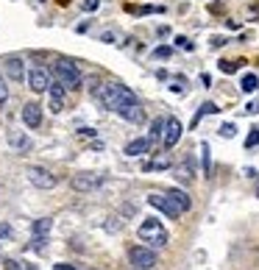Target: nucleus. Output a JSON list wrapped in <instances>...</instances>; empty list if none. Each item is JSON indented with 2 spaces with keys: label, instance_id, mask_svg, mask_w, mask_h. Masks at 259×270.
<instances>
[{
  "label": "nucleus",
  "instance_id": "1",
  "mask_svg": "<svg viewBox=\"0 0 259 270\" xmlns=\"http://www.w3.org/2000/svg\"><path fill=\"white\" fill-rule=\"evenodd\" d=\"M95 95H98V101H101L106 109H109V111H117V114H120L126 106L137 103L134 92L128 89V86H123V84H106V86H101V89L95 92Z\"/></svg>",
  "mask_w": 259,
  "mask_h": 270
},
{
  "label": "nucleus",
  "instance_id": "2",
  "mask_svg": "<svg viewBox=\"0 0 259 270\" xmlns=\"http://www.w3.org/2000/svg\"><path fill=\"white\" fill-rule=\"evenodd\" d=\"M139 239L154 245V248H164V245H167V231H164V226L156 217H148V220H142V226H139Z\"/></svg>",
  "mask_w": 259,
  "mask_h": 270
},
{
  "label": "nucleus",
  "instance_id": "3",
  "mask_svg": "<svg viewBox=\"0 0 259 270\" xmlns=\"http://www.w3.org/2000/svg\"><path fill=\"white\" fill-rule=\"evenodd\" d=\"M53 78L62 81L67 89H81V73L73 62H67V58H59V62L53 64Z\"/></svg>",
  "mask_w": 259,
  "mask_h": 270
},
{
  "label": "nucleus",
  "instance_id": "4",
  "mask_svg": "<svg viewBox=\"0 0 259 270\" xmlns=\"http://www.w3.org/2000/svg\"><path fill=\"white\" fill-rule=\"evenodd\" d=\"M128 262H131L134 270H154L159 265L156 254L151 248H142V245H137V248L128 251Z\"/></svg>",
  "mask_w": 259,
  "mask_h": 270
},
{
  "label": "nucleus",
  "instance_id": "5",
  "mask_svg": "<svg viewBox=\"0 0 259 270\" xmlns=\"http://www.w3.org/2000/svg\"><path fill=\"white\" fill-rule=\"evenodd\" d=\"M148 203H151L154 209H159V212H164L167 217H173V220H176L179 215H184V212H181V206H179V203H176L170 195H159V192H154V195H148Z\"/></svg>",
  "mask_w": 259,
  "mask_h": 270
},
{
  "label": "nucleus",
  "instance_id": "6",
  "mask_svg": "<svg viewBox=\"0 0 259 270\" xmlns=\"http://www.w3.org/2000/svg\"><path fill=\"white\" fill-rule=\"evenodd\" d=\"M28 84H31V89L34 92H48L50 89V84H53V78H50V73L45 67H34L31 73H28Z\"/></svg>",
  "mask_w": 259,
  "mask_h": 270
},
{
  "label": "nucleus",
  "instance_id": "7",
  "mask_svg": "<svg viewBox=\"0 0 259 270\" xmlns=\"http://www.w3.org/2000/svg\"><path fill=\"white\" fill-rule=\"evenodd\" d=\"M28 181H31L34 187H39V190H53V187H56V175L45 167H31L28 170Z\"/></svg>",
  "mask_w": 259,
  "mask_h": 270
},
{
  "label": "nucleus",
  "instance_id": "8",
  "mask_svg": "<svg viewBox=\"0 0 259 270\" xmlns=\"http://www.w3.org/2000/svg\"><path fill=\"white\" fill-rule=\"evenodd\" d=\"M101 184H103V178L95 175V173H78L73 178V190H78V192H92V190H98Z\"/></svg>",
  "mask_w": 259,
  "mask_h": 270
},
{
  "label": "nucleus",
  "instance_id": "9",
  "mask_svg": "<svg viewBox=\"0 0 259 270\" xmlns=\"http://www.w3.org/2000/svg\"><path fill=\"white\" fill-rule=\"evenodd\" d=\"M181 123L176 120V117H167V123H164V137H162V142H164V148H173L176 142L181 139Z\"/></svg>",
  "mask_w": 259,
  "mask_h": 270
},
{
  "label": "nucleus",
  "instance_id": "10",
  "mask_svg": "<svg viewBox=\"0 0 259 270\" xmlns=\"http://www.w3.org/2000/svg\"><path fill=\"white\" fill-rule=\"evenodd\" d=\"M20 117L28 128H39V123H42V106L39 103H25L20 109Z\"/></svg>",
  "mask_w": 259,
  "mask_h": 270
},
{
  "label": "nucleus",
  "instance_id": "11",
  "mask_svg": "<svg viewBox=\"0 0 259 270\" xmlns=\"http://www.w3.org/2000/svg\"><path fill=\"white\" fill-rule=\"evenodd\" d=\"M64 92H67V86L62 84V81H53L48 95H50V111L53 114H59V111L64 109Z\"/></svg>",
  "mask_w": 259,
  "mask_h": 270
},
{
  "label": "nucleus",
  "instance_id": "12",
  "mask_svg": "<svg viewBox=\"0 0 259 270\" xmlns=\"http://www.w3.org/2000/svg\"><path fill=\"white\" fill-rule=\"evenodd\" d=\"M3 67H6V75H9L11 81H22V75H25V62L17 58V56H9L3 62Z\"/></svg>",
  "mask_w": 259,
  "mask_h": 270
},
{
  "label": "nucleus",
  "instance_id": "13",
  "mask_svg": "<svg viewBox=\"0 0 259 270\" xmlns=\"http://www.w3.org/2000/svg\"><path fill=\"white\" fill-rule=\"evenodd\" d=\"M151 151V139L148 137H139V139H131L126 145V156H142Z\"/></svg>",
  "mask_w": 259,
  "mask_h": 270
},
{
  "label": "nucleus",
  "instance_id": "14",
  "mask_svg": "<svg viewBox=\"0 0 259 270\" xmlns=\"http://www.w3.org/2000/svg\"><path fill=\"white\" fill-rule=\"evenodd\" d=\"M120 117H123V120H128V123H134V126H139V123L145 120V111L139 109V103H131V106H126L120 111Z\"/></svg>",
  "mask_w": 259,
  "mask_h": 270
},
{
  "label": "nucleus",
  "instance_id": "15",
  "mask_svg": "<svg viewBox=\"0 0 259 270\" xmlns=\"http://www.w3.org/2000/svg\"><path fill=\"white\" fill-rule=\"evenodd\" d=\"M167 195H170V198H173V201H176V203H179V206H181V212H187V209H190V206H192L190 195H187V192H184V190H170V192H167Z\"/></svg>",
  "mask_w": 259,
  "mask_h": 270
},
{
  "label": "nucleus",
  "instance_id": "16",
  "mask_svg": "<svg viewBox=\"0 0 259 270\" xmlns=\"http://www.w3.org/2000/svg\"><path fill=\"white\" fill-rule=\"evenodd\" d=\"M9 142L14 145V148H20V151L31 148V139H28L25 134H20V131H9Z\"/></svg>",
  "mask_w": 259,
  "mask_h": 270
},
{
  "label": "nucleus",
  "instance_id": "17",
  "mask_svg": "<svg viewBox=\"0 0 259 270\" xmlns=\"http://www.w3.org/2000/svg\"><path fill=\"white\" fill-rule=\"evenodd\" d=\"M256 86H259V78L254 73L243 75V81H240V89H243V92H248V95H251V92H256Z\"/></svg>",
  "mask_w": 259,
  "mask_h": 270
},
{
  "label": "nucleus",
  "instance_id": "18",
  "mask_svg": "<svg viewBox=\"0 0 259 270\" xmlns=\"http://www.w3.org/2000/svg\"><path fill=\"white\" fill-rule=\"evenodd\" d=\"M50 226H53V220H48V217H45V220H37L34 223V239H42L45 234L50 231Z\"/></svg>",
  "mask_w": 259,
  "mask_h": 270
},
{
  "label": "nucleus",
  "instance_id": "19",
  "mask_svg": "<svg viewBox=\"0 0 259 270\" xmlns=\"http://www.w3.org/2000/svg\"><path fill=\"white\" fill-rule=\"evenodd\" d=\"M201 162H204V173H212V156H209V145L201 142Z\"/></svg>",
  "mask_w": 259,
  "mask_h": 270
},
{
  "label": "nucleus",
  "instance_id": "20",
  "mask_svg": "<svg viewBox=\"0 0 259 270\" xmlns=\"http://www.w3.org/2000/svg\"><path fill=\"white\" fill-rule=\"evenodd\" d=\"M215 111H220V109H217V106H215V103H204V106H201V109H198V114H195V120H192V126H195V123H198V120H201V117H204V114H215Z\"/></svg>",
  "mask_w": 259,
  "mask_h": 270
},
{
  "label": "nucleus",
  "instance_id": "21",
  "mask_svg": "<svg viewBox=\"0 0 259 270\" xmlns=\"http://www.w3.org/2000/svg\"><path fill=\"white\" fill-rule=\"evenodd\" d=\"M164 123H167V120H154V126H151V139L164 137Z\"/></svg>",
  "mask_w": 259,
  "mask_h": 270
},
{
  "label": "nucleus",
  "instance_id": "22",
  "mask_svg": "<svg viewBox=\"0 0 259 270\" xmlns=\"http://www.w3.org/2000/svg\"><path fill=\"white\" fill-rule=\"evenodd\" d=\"M256 145H259V128H251V131H248V137H245V148H256Z\"/></svg>",
  "mask_w": 259,
  "mask_h": 270
},
{
  "label": "nucleus",
  "instance_id": "23",
  "mask_svg": "<svg viewBox=\"0 0 259 270\" xmlns=\"http://www.w3.org/2000/svg\"><path fill=\"white\" fill-rule=\"evenodd\" d=\"M170 167V159H154L145 164V170H167Z\"/></svg>",
  "mask_w": 259,
  "mask_h": 270
},
{
  "label": "nucleus",
  "instance_id": "24",
  "mask_svg": "<svg viewBox=\"0 0 259 270\" xmlns=\"http://www.w3.org/2000/svg\"><path fill=\"white\" fill-rule=\"evenodd\" d=\"M240 64H243V62H220L217 67H220V73H237Z\"/></svg>",
  "mask_w": 259,
  "mask_h": 270
},
{
  "label": "nucleus",
  "instance_id": "25",
  "mask_svg": "<svg viewBox=\"0 0 259 270\" xmlns=\"http://www.w3.org/2000/svg\"><path fill=\"white\" fill-rule=\"evenodd\" d=\"M173 56V48H167V45H162V48L154 50V58H170Z\"/></svg>",
  "mask_w": 259,
  "mask_h": 270
},
{
  "label": "nucleus",
  "instance_id": "26",
  "mask_svg": "<svg viewBox=\"0 0 259 270\" xmlns=\"http://www.w3.org/2000/svg\"><path fill=\"white\" fill-rule=\"evenodd\" d=\"M220 134H223V137H234V134H237L234 123H223V126H220Z\"/></svg>",
  "mask_w": 259,
  "mask_h": 270
},
{
  "label": "nucleus",
  "instance_id": "27",
  "mask_svg": "<svg viewBox=\"0 0 259 270\" xmlns=\"http://www.w3.org/2000/svg\"><path fill=\"white\" fill-rule=\"evenodd\" d=\"M170 89H173V92H179V95H181V92H187V81H173V86H170Z\"/></svg>",
  "mask_w": 259,
  "mask_h": 270
},
{
  "label": "nucleus",
  "instance_id": "28",
  "mask_svg": "<svg viewBox=\"0 0 259 270\" xmlns=\"http://www.w3.org/2000/svg\"><path fill=\"white\" fill-rule=\"evenodd\" d=\"M6 101H9V86H6L3 81H0V106H3Z\"/></svg>",
  "mask_w": 259,
  "mask_h": 270
},
{
  "label": "nucleus",
  "instance_id": "29",
  "mask_svg": "<svg viewBox=\"0 0 259 270\" xmlns=\"http://www.w3.org/2000/svg\"><path fill=\"white\" fill-rule=\"evenodd\" d=\"M101 6V0H84V11H95Z\"/></svg>",
  "mask_w": 259,
  "mask_h": 270
},
{
  "label": "nucleus",
  "instance_id": "30",
  "mask_svg": "<svg viewBox=\"0 0 259 270\" xmlns=\"http://www.w3.org/2000/svg\"><path fill=\"white\" fill-rule=\"evenodd\" d=\"M176 45H179V48H184V50H192V42H190V39H184V37L176 39Z\"/></svg>",
  "mask_w": 259,
  "mask_h": 270
},
{
  "label": "nucleus",
  "instance_id": "31",
  "mask_svg": "<svg viewBox=\"0 0 259 270\" xmlns=\"http://www.w3.org/2000/svg\"><path fill=\"white\" fill-rule=\"evenodd\" d=\"M245 111H248V114H259V101L248 103V106H245Z\"/></svg>",
  "mask_w": 259,
  "mask_h": 270
},
{
  "label": "nucleus",
  "instance_id": "32",
  "mask_svg": "<svg viewBox=\"0 0 259 270\" xmlns=\"http://www.w3.org/2000/svg\"><path fill=\"white\" fill-rule=\"evenodd\" d=\"M6 267H9V270H22L20 265H17V262H11V259H9V262H6Z\"/></svg>",
  "mask_w": 259,
  "mask_h": 270
},
{
  "label": "nucleus",
  "instance_id": "33",
  "mask_svg": "<svg viewBox=\"0 0 259 270\" xmlns=\"http://www.w3.org/2000/svg\"><path fill=\"white\" fill-rule=\"evenodd\" d=\"M56 270H75V267H73V265H64V262H59Z\"/></svg>",
  "mask_w": 259,
  "mask_h": 270
},
{
  "label": "nucleus",
  "instance_id": "34",
  "mask_svg": "<svg viewBox=\"0 0 259 270\" xmlns=\"http://www.w3.org/2000/svg\"><path fill=\"white\" fill-rule=\"evenodd\" d=\"M9 234V226H0V237H6Z\"/></svg>",
  "mask_w": 259,
  "mask_h": 270
},
{
  "label": "nucleus",
  "instance_id": "35",
  "mask_svg": "<svg viewBox=\"0 0 259 270\" xmlns=\"http://www.w3.org/2000/svg\"><path fill=\"white\" fill-rule=\"evenodd\" d=\"M59 3H62V6H67V3H70V0H59Z\"/></svg>",
  "mask_w": 259,
  "mask_h": 270
},
{
  "label": "nucleus",
  "instance_id": "36",
  "mask_svg": "<svg viewBox=\"0 0 259 270\" xmlns=\"http://www.w3.org/2000/svg\"><path fill=\"white\" fill-rule=\"evenodd\" d=\"M28 270H37V267H34V265H31V267H28Z\"/></svg>",
  "mask_w": 259,
  "mask_h": 270
},
{
  "label": "nucleus",
  "instance_id": "37",
  "mask_svg": "<svg viewBox=\"0 0 259 270\" xmlns=\"http://www.w3.org/2000/svg\"><path fill=\"white\" fill-rule=\"evenodd\" d=\"M256 195H259V192H256Z\"/></svg>",
  "mask_w": 259,
  "mask_h": 270
}]
</instances>
